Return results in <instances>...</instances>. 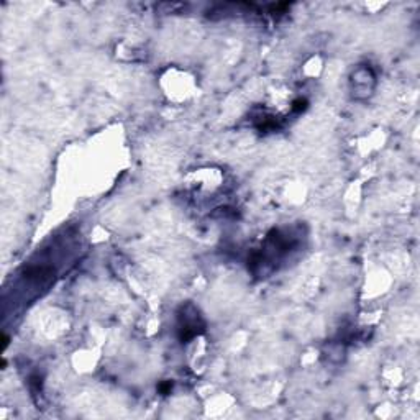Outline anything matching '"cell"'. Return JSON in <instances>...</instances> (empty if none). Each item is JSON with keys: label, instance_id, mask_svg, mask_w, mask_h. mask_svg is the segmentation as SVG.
Masks as SVG:
<instances>
[{"label": "cell", "instance_id": "1", "mask_svg": "<svg viewBox=\"0 0 420 420\" xmlns=\"http://www.w3.org/2000/svg\"><path fill=\"white\" fill-rule=\"evenodd\" d=\"M189 307L190 305H187L186 309H184V314L179 315V320H181V323H179V337H181L182 342H187V340H190V338H194L204 327V323L201 320V317H199L197 311L195 309H192V314H189Z\"/></svg>", "mask_w": 420, "mask_h": 420}, {"label": "cell", "instance_id": "2", "mask_svg": "<svg viewBox=\"0 0 420 420\" xmlns=\"http://www.w3.org/2000/svg\"><path fill=\"white\" fill-rule=\"evenodd\" d=\"M292 105H294V107H292V110H294V112H300V110H304V108H305L307 102H305L304 99H297L296 102H294Z\"/></svg>", "mask_w": 420, "mask_h": 420}]
</instances>
